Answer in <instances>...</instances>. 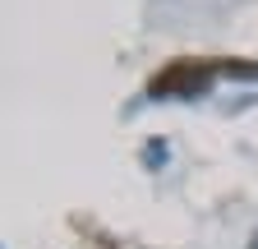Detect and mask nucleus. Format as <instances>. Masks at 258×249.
I'll return each mask as SVG.
<instances>
[{"instance_id": "nucleus-1", "label": "nucleus", "mask_w": 258, "mask_h": 249, "mask_svg": "<svg viewBox=\"0 0 258 249\" xmlns=\"http://www.w3.org/2000/svg\"><path fill=\"white\" fill-rule=\"evenodd\" d=\"M217 74H221V60H171L166 70L148 79V92L152 97H203Z\"/></svg>"}, {"instance_id": "nucleus-2", "label": "nucleus", "mask_w": 258, "mask_h": 249, "mask_svg": "<svg viewBox=\"0 0 258 249\" xmlns=\"http://www.w3.org/2000/svg\"><path fill=\"white\" fill-rule=\"evenodd\" d=\"M74 226H79V231H88V235H92V249H120V244H115V240H111V235H106V231H97V226H92V222H83V217H74Z\"/></svg>"}, {"instance_id": "nucleus-3", "label": "nucleus", "mask_w": 258, "mask_h": 249, "mask_svg": "<svg viewBox=\"0 0 258 249\" xmlns=\"http://www.w3.org/2000/svg\"><path fill=\"white\" fill-rule=\"evenodd\" d=\"M143 162L148 166H161V162H166V143H148L143 148Z\"/></svg>"}, {"instance_id": "nucleus-4", "label": "nucleus", "mask_w": 258, "mask_h": 249, "mask_svg": "<svg viewBox=\"0 0 258 249\" xmlns=\"http://www.w3.org/2000/svg\"><path fill=\"white\" fill-rule=\"evenodd\" d=\"M249 249H258V235H253V244H249Z\"/></svg>"}]
</instances>
